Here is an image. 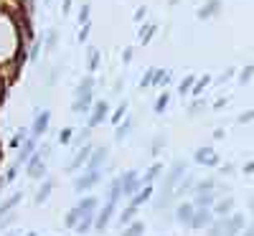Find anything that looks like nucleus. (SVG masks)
Here are the masks:
<instances>
[{
    "mask_svg": "<svg viewBox=\"0 0 254 236\" xmlns=\"http://www.w3.org/2000/svg\"><path fill=\"white\" fill-rule=\"evenodd\" d=\"M46 46H49V51H54V49H56V31H51V33H49V38H46Z\"/></svg>",
    "mask_w": 254,
    "mask_h": 236,
    "instance_id": "nucleus-36",
    "label": "nucleus"
},
{
    "mask_svg": "<svg viewBox=\"0 0 254 236\" xmlns=\"http://www.w3.org/2000/svg\"><path fill=\"white\" fill-rule=\"evenodd\" d=\"M97 206H99V198H97V196H84V198H81V201H79L74 208H76V211L81 213V216H84V213H94V211H97Z\"/></svg>",
    "mask_w": 254,
    "mask_h": 236,
    "instance_id": "nucleus-14",
    "label": "nucleus"
},
{
    "mask_svg": "<svg viewBox=\"0 0 254 236\" xmlns=\"http://www.w3.org/2000/svg\"><path fill=\"white\" fill-rule=\"evenodd\" d=\"M20 198H23V193H13V196L10 198H5L3 203H0V219H3V216H8V213L20 203Z\"/></svg>",
    "mask_w": 254,
    "mask_h": 236,
    "instance_id": "nucleus-15",
    "label": "nucleus"
},
{
    "mask_svg": "<svg viewBox=\"0 0 254 236\" xmlns=\"http://www.w3.org/2000/svg\"><path fill=\"white\" fill-rule=\"evenodd\" d=\"M219 8H221V0H208V3L198 10V15H201V18H208V15L219 13Z\"/></svg>",
    "mask_w": 254,
    "mask_h": 236,
    "instance_id": "nucleus-23",
    "label": "nucleus"
},
{
    "mask_svg": "<svg viewBox=\"0 0 254 236\" xmlns=\"http://www.w3.org/2000/svg\"><path fill=\"white\" fill-rule=\"evenodd\" d=\"M196 160H198V163H203V165H216V160H219V158H216L214 153H211L208 147H203V150H198V153H196Z\"/></svg>",
    "mask_w": 254,
    "mask_h": 236,
    "instance_id": "nucleus-22",
    "label": "nucleus"
},
{
    "mask_svg": "<svg viewBox=\"0 0 254 236\" xmlns=\"http://www.w3.org/2000/svg\"><path fill=\"white\" fill-rule=\"evenodd\" d=\"M160 170H163V165H158V163H155V165H153V168H150V170H147V173H145V178H140V183H145V185H147L150 180H155V178L160 176Z\"/></svg>",
    "mask_w": 254,
    "mask_h": 236,
    "instance_id": "nucleus-26",
    "label": "nucleus"
},
{
    "mask_svg": "<svg viewBox=\"0 0 254 236\" xmlns=\"http://www.w3.org/2000/svg\"><path fill=\"white\" fill-rule=\"evenodd\" d=\"M92 89H94V76H84L76 87V97H92Z\"/></svg>",
    "mask_w": 254,
    "mask_h": 236,
    "instance_id": "nucleus-16",
    "label": "nucleus"
},
{
    "mask_svg": "<svg viewBox=\"0 0 254 236\" xmlns=\"http://www.w3.org/2000/svg\"><path fill=\"white\" fill-rule=\"evenodd\" d=\"M97 66H99V51L92 49V54H89V71H97Z\"/></svg>",
    "mask_w": 254,
    "mask_h": 236,
    "instance_id": "nucleus-30",
    "label": "nucleus"
},
{
    "mask_svg": "<svg viewBox=\"0 0 254 236\" xmlns=\"http://www.w3.org/2000/svg\"><path fill=\"white\" fill-rule=\"evenodd\" d=\"M155 33V26H145V31H140V38H142V44H147L150 41V36Z\"/></svg>",
    "mask_w": 254,
    "mask_h": 236,
    "instance_id": "nucleus-33",
    "label": "nucleus"
},
{
    "mask_svg": "<svg viewBox=\"0 0 254 236\" xmlns=\"http://www.w3.org/2000/svg\"><path fill=\"white\" fill-rule=\"evenodd\" d=\"M135 213H137V208H135V206H127V208L120 213V224H130V221L135 219Z\"/></svg>",
    "mask_w": 254,
    "mask_h": 236,
    "instance_id": "nucleus-27",
    "label": "nucleus"
},
{
    "mask_svg": "<svg viewBox=\"0 0 254 236\" xmlns=\"http://www.w3.org/2000/svg\"><path fill=\"white\" fill-rule=\"evenodd\" d=\"M242 226H244L242 216H226L208 226V236H237L242 231Z\"/></svg>",
    "mask_w": 254,
    "mask_h": 236,
    "instance_id": "nucleus-1",
    "label": "nucleus"
},
{
    "mask_svg": "<svg viewBox=\"0 0 254 236\" xmlns=\"http://www.w3.org/2000/svg\"><path fill=\"white\" fill-rule=\"evenodd\" d=\"M142 18H145V8H140V10L135 13V20H142Z\"/></svg>",
    "mask_w": 254,
    "mask_h": 236,
    "instance_id": "nucleus-42",
    "label": "nucleus"
},
{
    "mask_svg": "<svg viewBox=\"0 0 254 236\" xmlns=\"http://www.w3.org/2000/svg\"><path fill=\"white\" fill-rule=\"evenodd\" d=\"M107 147H99V150H92V155H89V160H87V170L84 173H99V168L107 163Z\"/></svg>",
    "mask_w": 254,
    "mask_h": 236,
    "instance_id": "nucleus-5",
    "label": "nucleus"
},
{
    "mask_svg": "<svg viewBox=\"0 0 254 236\" xmlns=\"http://www.w3.org/2000/svg\"><path fill=\"white\" fill-rule=\"evenodd\" d=\"M183 176H186V163H183V160H176V163H173V168L168 170L165 180H163L160 198H173V190H176V185L183 180Z\"/></svg>",
    "mask_w": 254,
    "mask_h": 236,
    "instance_id": "nucleus-2",
    "label": "nucleus"
},
{
    "mask_svg": "<svg viewBox=\"0 0 254 236\" xmlns=\"http://www.w3.org/2000/svg\"><path fill=\"white\" fill-rule=\"evenodd\" d=\"M107 110H110V104L104 102V99H99V102L94 104V110H92V117H89V127H97L99 122H104V117H107Z\"/></svg>",
    "mask_w": 254,
    "mask_h": 236,
    "instance_id": "nucleus-11",
    "label": "nucleus"
},
{
    "mask_svg": "<svg viewBox=\"0 0 254 236\" xmlns=\"http://www.w3.org/2000/svg\"><path fill=\"white\" fill-rule=\"evenodd\" d=\"M79 23H84V26L89 23V5H81V13H79Z\"/></svg>",
    "mask_w": 254,
    "mask_h": 236,
    "instance_id": "nucleus-34",
    "label": "nucleus"
},
{
    "mask_svg": "<svg viewBox=\"0 0 254 236\" xmlns=\"http://www.w3.org/2000/svg\"><path fill=\"white\" fill-rule=\"evenodd\" d=\"M79 219H81V213H79L76 208H71V211L66 213V219H64V224H66L69 229H74V226L79 224Z\"/></svg>",
    "mask_w": 254,
    "mask_h": 236,
    "instance_id": "nucleus-28",
    "label": "nucleus"
},
{
    "mask_svg": "<svg viewBox=\"0 0 254 236\" xmlns=\"http://www.w3.org/2000/svg\"><path fill=\"white\" fill-rule=\"evenodd\" d=\"M165 107H168V94H160V97H158V102H155V112L160 115V112L165 110Z\"/></svg>",
    "mask_w": 254,
    "mask_h": 236,
    "instance_id": "nucleus-31",
    "label": "nucleus"
},
{
    "mask_svg": "<svg viewBox=\"0 0 254 236\" xmlns=\"http://www.w3.org/2000/svg\"><path fill=\"white\" fill-rule=\"evenodd\" d=\"M193 84H196V79H193V76H186V79L181 81V92H188L190 87H193Z\"/></svg>",
    "mask_w": 254,
    "mask_h": 236,
    "instance_id": "nucleus-35",
    "label": "nucleus"
},
{
    "mask_svg": "<svg viewBox=\"0 0 254 236\" xmlns=\"http://www.w3.org/2000/svg\"><path fill=\"white\" fill-rule=\"evenodd\" d=\"M99 180H102V170H99V173H84L81 178H76L74 188L81 193V190H89V188H94Z\"/></svg>",
    "mask_w": 254,
    "mask_h": 236,
    "instance_id": "nucleus-9",
    "label": "nucleus"
},
{
    "mask_svg": "<svg viewBox=\"0 0 254 236\" xmlns=\"http://www.w3.org/2000/svg\"><path fill=\"white\" fill-rule=\"evenodd\" d=\"M193 211H196V208L190 206V203H178V206H176V221L188 226L190 219H193Z\"/></svg>",
    "mask_w": 254,
    "mask_h": 236,
    "instance_id": "nucleus-13",
    "label": "nucleus"
},
{
    "mask_svg": "<svg viewBox=\"0 0 254 236\" xmlns=\"http://www.w3.org/2000/svg\"><path fill=\"white\" fill-rule=\"evenodd\" d=\"M153 79H155V69H147V74H145V76H142V81H140V87H142V89H147V87L153 84Z\"/></svg>",
    "mask_w": 254,
    "mask_h": 236,
    "instance_id": "nucleus-29",
    "label": "nucleus"
},
{
    "mask_svg": "<svg viewBox=\"0 0 254 236\" xmlns=\"http://www.w3.org/2000/svg\"><path fill=\"white\" fill-rule=\"evenodd\" d=\"M231 208H234V201H231V198H224V201H219V203H216V208L211 211V213H216V216L226 219L229 213H231Z\"/></svg>",
    "mask_w": 254,
    "mask_h": 236,
    "instance_id": "nucleus-19",
    "label": "nucleus"
},
{
    "mask_svg": "<svg viewBox=\"0 0 254 236\" xmlns=\"http://www.w3.org/2000/svg\"><path fill=\"white\" fill-rule=\"evenodd\" d=\"M122 236H145V224L142 221H132L130 226L122 231Z\"/></svg>",
    "mask_w": 254,
    "mask_h": 236,
    "instance_id": "nucleus-24",
    "label": "nucleus"
},
{
    "mask_svg": "<svg viewBox=\"0 0 254 236\" xmlns=\"http://www.w3.org/2000/svg\"><path fill=\"white\" fill-rule=\"evenodd\" d=\"M26 140H28V137H26V132H18V135L13 137V142H10V145H13V147H18L20 142H26Z\"/></svg>",
    "mask_w": 254,
    "mask_h": 236,
    "instance_id": "nucleus-37",
    "label": "nucleus"
},
{
    "mask_svg": "<svg viewBox=\"0 0 254 236\" xmlns=\"http://www.w3.org/2000/svg\"><path fill=\"white\" fill-rule=\"evenodd\" d=\"M115 201H107V206H104L99 213H97V216H94V229L102 234L104 229H107V224H110V219H112V213H115Z\"/></svg>",
    "mask_w": 254,
    "mask_h": 236,
    "instance_id": "nucleus-7",
    "label": "nucleus"
},
{
    "mask_svg": "<svg viewBox=\"0 0 254 236\" xmlns=\"http://www.w3.org/2000/svg\"><path fill=\"white\" fill-rule=\"evenodd\" d=\"M59 140H61V142H69V140H71V130H64V132L59 135Z\"/></svg>",
    "mask_w": 254,
    "mask_h": 236,
    "instance_id": "nucleus-41",
    "label": "nucleus"
},
{
    "mask_svg": "<svg viewBox=\"0 0 254 236\" xmlns=\"http://www.w3.org/2000/svg\"><path fill=\"white\" fill-rule=\"evenodd\" d=\"M214 224V213H211L208 208H198V211H193V219H190V229H196V231H201V229H206V226H211Z\"/></svg>",
    "mask_w": 254,
    "mask_h": 236,
    "instance_id": "nucleus-6",
    "label": "nucleus"
},
{
    "mask_svg": "<svg viewBox=\"0 0 254 236\" xmlns=\"http://www.w3.org/2000/svg\"><path fill=\"white\" fill-rule=\"evenodd\" d=\"M252 211H254V198H252Z\"/></svg>",
    "mask_w": 254,
    "mask_h": 236,
    "instance_id": "nucleus-46",
    "label": "nucleus"
},
{
    "mask_svg": "<svg viewBox=\"0 0 254 236\" xmlns=\"http://www.w3.org/2000/svg\"><path fill=\"white\" fill-rule=\"evenodd\" d=\"M163 145H165V140H163V137H155V140H153V153H155V155L160 153V147H163Z\"/></svg>",
    "mask_w": 254,
    "mask_h": 236,
    "instance_id": "nucleus-38",
    "label": "nucleus"
},
{
    "mask_svg": "<svg viewBox=\"0 0 254 236\" xmlns=\"http://www.w3.org/2000/svg\"><path fill=\"white\" fill-rule=\"evenodd\" d=\"M130 127H132V119H125L120 127H117V132H115V140H125L127 135H130Z\"/></svg>",
    "mask_w": 254,
    "mask_h": 236,
    "instance_id": "nucleus-25",
    "label": "nucleus"
},
{
    "mask_svg": "<svg viewBox=\"0 0 254 236\" xmlns=\"http://www.w3.org/2000/svg\"><path fill=\"white\" fill-rule=\"evenodd\" d=\"M33 150H36V137H28L23 145H20V150H18L15 168H18V165H23V163H28V160H31V155H33Z\"/></svg>",
    "mask_w": 254,
    "mask_h": 236,
    "instance_id": "nucleus-10",
    "label": "nucleus"
},
{
    "mask_svg": "<svg viewBox=\"0 0 254 236\" xmlns=\"http://www.w3.org/2000/svg\"><path fill=\"white\" fill-rule=\"evenodd\" d=\"M89 155H92V147H89V145H84V147L79 150V153L69 160V165H66V173H76V170H79L81 165H87Z\"/></svg>",
    "mask_w": 254,
    "mask_h": 236,
    "instance_id": "nucleus-8",
    "label": "nucleus"
},
{
    "mask_svg": "<svg viewBox=\"0 0 254 236\" xmlns=\"http://www.w3.org/2000/svg\"><path fill=\"white\" fill-rule=\"evenodd\" d=\"M244 236H254V226H249V229L244 231Z\"/></svg>",
    "mask_w": 254,
    "mask_h": 236,
    "instance_id": "nucleus-44",
    "label": "nucleus"
},
{
    "mask_svg": "<svg viewBox=\"0 0 254 236\" xmlns=\"http://www.w3.org/2000/svg\"><path fill=\"white\" fill-rule=\"evenodd\" d=\"M92 226H94V213H84V216L79 219V224L74 226V231L76 234H87Z\"/></svg>",
    "mask_w": 254,
    "mask_h": 236,
    "instance_id": "nucleus-18",
    "label": "nucleus"
},
{
    "mask_svg": "<svg viewBox=\"0 0 254 236\" xmlns=\"http://www.w3.org/2000/svg\"><path fill=\"white\" fill-rule=\"evenodd\" d=\"M89 28H92L89 23H87V26H81V31H79V41H87V36H89Z\"/></svg>",
    "mask_w": 254,
    "mask_h": 236,
    "instance_id": "nucleus-39",
    "label": "nucleus"
},
{
    "mask_svg": "<svg viewBox=\"0 0 254 236\" xmlns=\"http://www.w3.org/2000/svg\"><path fill=\"white\" fill-rule=\"evenodd\" d=\"M49 122H51V112H46V110H44V112H41V115L36 117V122H33V130H31V132H33V137H41V135H44V132L49 130Z\"/></svg>",
    "mask_w": 254,
    "mask_h": 236,
    "instance_id": "nucleus-12",
    "label": "nucleus"
},
{
    "mask_svg": "<svg viewBox=\"0 0 254 236\" xmlns=\"http://www.w3.org/2000/svg\"><path fill=\"white\" fill-rule=\"evenodd\" d=\"M69 8H71V0H64V8H61V10H64V13H69Z\"/></svg>",
    "mask_w": 254,
    "mask_h": 236,
    "instance_id": "nucleus-43",
    "label": "nucleus"
},
{
    "mask_svg": "<svg viewBox=\"0 0 254 236\" xmlns=\"http://www.w3.org/2000/svg\"><path fill=\"white\" fill-rule=\"evenodd\" d=\"M26 236H38V234H33V231H31V234H26Z\"/></svg>",
    "mask_w": 254,
    "mask_h": 236,
    "instance_id": "nucleus-45",
    "label": "nucleus"
},
{
    "mask_svg": "<svg viewBox=\"0 0 254 236\" xmlns=\"http://www.w3.org/2000/svg\"><path fill=\"white\" fill-rule=\"evenodd\" d=\"M125 112H127V102H122V104L117 107V112L112 115V122H120V119L125 117Z\"/></svg>",
    "mask_w": 254,
    "mask_h": 236,
    "instance_id": "nucleus-32",
    "label": "nucleus"
},
{
    "mask_svg": "<svg viewBox=\"0 0 254 236\" xmlns=\"http://www.w3.org/2000/svg\"><path fill=\"white\" fill-rule=\"evenodd\" d=\"M89 107H92V97H76L71 112L74 115H81V112H89Z\"/></svg>",
    "mask_w": 254,
    "mask_h": 236,
    "instance_id": "nucleus-20",
    "label": "nucleus"
},
{
    "mask_svg": "<svg viewBox=\"0 0 254 236\" xmlns=\"http://www.w3.org/2000/svg\"><path fill=\"white\" fill-rule=\"evenodd\" d=\"M150 196H153V188H150V185H145L142 190H137V193H135V196H132V201H130V206H135V208H137V206H142L145 201H150Z\"/></svg>",
    "mask_w": 254,
    "mask_h": 236,
    "instance_id": "nucleus-17",
    "label": "nucleus"
},
{
    "mask_svg": "<svg viewBox=\"0 0 254 236\" xmlns=\"http://www.w3.org/2000/svg\"><path fill=\"white\" fill-rule=\"evenodd\" d=\"M206 84H208V76H203V79H201V81H196V89H193V92H196V94H198V92H201V89H203V87H206Z\"/></svg>",
    "mask_w": 254,
    "mask_h": 236,
    "instance_id": "nucleus-40",
    "label": "nucleus"
},
{
    "mask_svg": "<svg viewBox=\"0 0 254 236\" xmlns=\"http://www.w3.org/2000/svg\"><path fill=\"white\" fill-rule=\"evenodd\" d=\"M49 145H44L41 147V153H36V155H31V160H28V178H33V180H38L41 176L46 173V165H44V160L49 158Z\"/></svg>",
    "mask_w": 254,
    "mask_h": 236,
    "instance_id": "nucleus-3",
    "label": "nucleus"
},
{
    "mask_svg": "<svg viewBox=\"0 0 254 236\" xmlns=\"http://www.w3.org/2000/svg\"><path fill=\"white\" fill-rule=\"evenodd\" d=\"M51 190H54V180H44V185L38 188V193H36L33 201H36V203H44V201L51 196Z\"/></svg>",
    "mask_w": 254,
    "mask_h": 236,
    "instance_id": "nucleus-21",
    "label": "nucleus"
},
{
    "mask_svg": "<svg viewBox=\"0 0 254 236\" xmlns=\"http://www.w3.org/2000/svg\"><path fill=\"white\" fill-rule=\"evenodd\" d=\"M140 176H137V170H127V173H122L120 176V188H122V196H127V198H132L135 193L140 190Z\"/></svg>",
    "mask_w": 254,
    "mask_h": 236,
    "instance_id": "nucleus-4",
    "label": "nucleus"
}]
</instances>
